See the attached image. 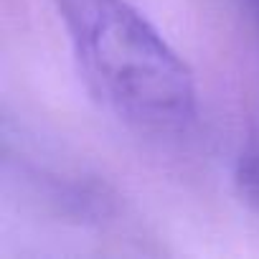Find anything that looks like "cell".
I'll return each mask as SVG.
<instances>
[{
	"mask_svg": "<svg viewBox=\"0 0 259 259\" xmlns=\"http://www.w3.org/2000/svg\"><path fill=\"white\" fill-rule=\"evenodd\" d=\"M92 97L143 135H181L198 92L183 56L127 0H54Z\"/></svg>",
	"mask_w": 259,
	"mask_h": 259,
	"instance_id": "obj_1",
	"label": "cell"
}]
</instances>
